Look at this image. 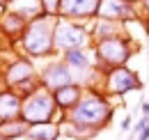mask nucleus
<instances>
[{"instance_id": "1", "label": "nucleus", "mask_w": 149, "mask_h": 140, "mask_svg": "<svg viewBox=\"0 0 149 140\" xmlns=\"http://www.w3.org/2000/svg\"><path fill=\"white\" fill-rule=\"evenodd\" d=\"M112 117H115V106L110 104L108 94H103L99 90H85V94L78 101V106L64 115L67 122L78 124V126H83L85 131H90L94 136L99 131L108 129Z\"/></svg>"}, {"instance_id": "22", "label": "nucleus", "mask_w": 149, "mask_h": 140, "mask_svg": "<svg viewBox=\"0 0 149 140\" xmlns=\"http://www.w3.org/2000/svg\"><path fill=\"white\" fill-rule=\"evenodd\" d=\"M7 9H9V2H7V0H0V14L7 12Z\"/></svg>"}, {"instance_id": "15", "label": "nucleus", "mask_w": 149, "mask_h": 140, "mask_svg": "<svg viewBox=\"0 0 149 140\" xmlns=\"http://www.w3.org/2000/svg\"><path fill=\"white\" fill-rule=\"evenodd\" d=\"M62 136V126L57 122H44V124H32L25 133L28 140H57Z\"/></svg>"}, {"instance_id": "25", "label": "nucleus", "mask_w": 149, "mask_h": 140, "mask_svg": "<svg viewBox=\"0 0 149 140\" xmlns=\"http://www.w3.org/2000/svg\"><path fill=\"white\" fill-rule=\"evenodd\" d=\"M7 2H9V5H14V2H16V0H7Z\"/></svg>"}, {"instance_id": "13", "label": "nucleus", "mask_w": 149, "mask_h": 140, "mask_svg": "<svg viewBox=\"0 0 149 140\" xmlns=\"http://www.w3.org/2000/svg\"><path fill=\"white\" fill-rule=\"evenodd\" d=\"M83 94H85V88L83 85H78V83H71V85H64V88H60L53 92V99H55V106L60 113H69V110H74L78 101L83 99Z\"/></svg>"}, {"instance_id": "23", "label": "nucleus", "mask_w": 149, "mask_h": 140, "mask_svg": "<svg viewBox=\"0 0 149 140\" xmlns=\"http://www.w3.org/2000/svg\"><path fill=\"white\" fill-rule=\"evenodd\" d=\"M142 28H145V35L149 37V18H145V21H142Z\"/></svg>"}, {"instance_id": "3", "label": "nucleus", "mask_w": 149, "mask_h": 140, "mask_svg": "<svg viewBox=\"0 0 149 140\" xmlns=\"http://www.w3.org/2000/svg\"><path fill=\"white\" fill-rule=\"evenodd\" d=\"M92 51L96 57V69L106 76L108 71L117 69V67H126V62L138 51V41L131 35H122L92 44Z\"/></svg>"}, {"instance_id": "8", "label": "nucleus", "mask_w": 149, "mask_h": 140, "mask_svg": "<svg viewBox=\"0 0 149 140\" xmlns=\"http://www.w3.org/2000/svg\"><path fill=\"white\" fill-rule=\"evenodd\" d=\"M96 18L129 25L135 21H142V12H140V5H133L129 0H101Z\"/></svg>"}, {"instance_id": "2", "label": "nucleus", "mask_w": 149, "mask_h": 140, "mask_svg": "<svg viewBox=\"0 0 149 140\" xmlns=\"http://www.w3.org/2000/svg\"><path fill=\"white\" fill-rule=\"evenodd\" d=\"M55 21L53 16H41L32 18L21 37L19 46L25 57L30 60H53L57 57L55 51Z\"/></svg>"}, {"instance_id": "16", "label": "nucleus", "mask_w": 149, "mask_h": 140, "mask_svg": "<svg viewBox=\"0 0 149 140\" xmlns=\"http://www.w3.org/2000/svg\"><path fill=\"white\" fill-rule=\"evenodd\" d=\"M30 124L25 120H14V122H2L0 124V136L2 140H16V138H25Z\"/></svg>"}, {"instance_id": "9", "label": "nucleus", "mask_w": 149, "mask_h": 140, "mask_svg": "<svg viewBox=\"0 0 149 140\" xmlns=\"http://www.w3.org/2000/svg\"><path fill=\"white\" fill-rule=\"evenodd\" d=\"M39 80H41V85L48 90V92H55V90L64 88V85L76 83L74 71L62 62L60 55L53 57V60H46V64L39 69Z\"/></svg>"}, {"instance_id": "18", "label": "nucleus", "mask_w": 149, "mask_h": 140, "mask_svg": "<svg viewBox=\"0 0 149 140\" xmlns=\"http://www.w3.org/2000/svg\"><path fill=\"white\" fill-rule=\"evenodd\" d=\"M39 2H41V14L57 18V14H60V2L62 0H39Z\"/></svg>"}, {"instance_id": "10", "label": "nucleus", "mask_w": 149, "mask_h": 140, "mask_svg": "<svg viewBox=\"0 0 149 140\" xmlns=\"http://www.w3.org/2000/svg\"><path fill=\"white\" fill-rule=\"evenodd\" d=\"M101 0H62L57 18H69L78 23H92L99 14Z\"/></svg>"}, {"instance_id": "26", "label": "nucleus", "mask_w": 149, "mask_h": 140, "mask_svg": "<svg viewBox=\"0 0 149 140\" xmlns=\"http://www.w3.org/2000/svg\"><path fill=\"white\" fill-rule=\"evenodd\" d=\"M147 62H149V57H147ZM147 74H149V71H147Z\"/></svg>"}, {"instance_id": "4", "label": "nucleus", "mask_w": 149, "mask_h": 140, "mask_svg": "<svg viewBox=\"0 0 149 140\" xmlns=\"http://www.w3.org/2000/svg\"><path fill=\"white\" fill-rule=\"evenodd\" d=\"M21 120L30 124H44V122H62L64 120V113H60L53 99V92H48L46 88L37 90L35 94L30 97H23V115Z\"/></svg>"}, {"instance_id": "19", "label": "nucleus", "mask_w": 149, "mask_h": 140, "mask_svg": "<svg viewBox=\"0 0 149 140\" xmlns=\"http://www.w3.org/2000/svg\"><path fill=\"white\" fill-rule=\"evenodd\" d=\"M119 129H122V133L133 131V117H131V115H124V120L119 122Z\"/></svg>"}, {"instance_id": "6", "label": "nucleus", "mask_w": 149, "mask_h": 140, "mask_svg": "<svg viewBox=\"0 0 149 140\" xmlns=\"http://www.w3.org/2000/svg\"><path fill=\"white\" fill-rule=\"evenodd\" d=\"M39 78V71L35 69V62L25 55L12 57L5 67H2V85L9 90H19L32 80Z\"/></svg>"}, {"instance_id": "5", "label": "nucleus", "mask_w": 149, "mask_h": 140, "mask_svg": "<svg viewBox=\"0 0 149 140\" xmlns=\"http://www.w3.org/2000/svg\"><path fill=\"white\" fill-rule=\"evenodd\" d=\"M92 32L90 23H78L69 18H57L55 21V51L57 55L76 48H92Z\"/></svg>"}, {"instance_id": "12", "label": "nucleus", "mask_w": 149, "mask_h": 140, "mask_svg": "<svg viewBox=\"0 0 149 140\" xmlns=\"http://www.w3.org/2000/svg\"><path fill=\"white\" fill-rule=\"evenodd\" d=\"M28 23L30 21H25V18L16 14L14 9H7V12H2L0 14V32L5 35V39L9 41V44H19L23 32H25V28H28Z\"/></svg>"}, {"instance_id": "20", "label": "nucleus", "mask_w": 149, "mask_h": 140, "mask_svg": "<svg viewBox=\"0 0 149 140\" xmlns=\"http://www.w3.org/2000/svg\"><path fill=\"white\" fill-rule=\"evenodd\" d=\"M140 113H142V117H149V101L147 99L140 101Z\"/></svg>"}, {"instance_id": "21", "label": "nucleus", "mask_w": 149, "mask_h": 140, "mask_svg": "<svg viewBox=\"0 0 149 140\" xmlns=\"http://www.w3.org/2000/svg\"><path fill=\"white\" fill-rule=\"evenodd\" d=\"M140 12H142V18H149V0L140 2Z\"/></svg>"}, {"instance_id": "27", "label": "nucleus", "mask_w": 149, "mask_h": 140, "mask_svg": "<svg viewBox=\"0 0 149 140\" xmlns=\"http://www.w3.org/2000/svg\"><path fill=\"white\" fill-rule=\"evenodd\" d=\"M0 140H2V136H0Z\"/></svg>"}, {"instance_id": "11", "label": "nucleus", "mask_w": 149, "mask_h": 140, "mask_svg": "<svg viewBox=\"0 0 149 140\" xmlns=\"http://www.w3.org/2000/svg\"><path fill=\"white\" fill-rule=\"evenodd\" d=\"M23 115V97L16 90L2 88L0 90V124L21 120Z\"/></svg>"}, {"instance_id": "24", "label": "nucleus", "mask_w": 149, "mask_h": 140, "mask_svg": "<svg viewBox=\"0 0 149 140\" xmlns=\"http://www.w3.org/2000/svg\"><path fill=\"white\" fill-rule=\"evenodd\" d=\"M129 2H133V5H140V2H142V0H129Z\"/></svg>"}, {"instance_id": "7", "label": "nucleus", "mask_w": 149, "mask_h": 140, "mask_svg": "<svg viewBox=\"0 0 149 140\" xmlns=\"http://www.w3.org/2000/svg\"><path fill=\"white\" fill-rule=\"evenodd\" d=\"M135 90H142V78L129 67H117L103 78V94L108 97H124Z\"/></svg>"}, {"instance_id": "17", "label": "nucleus", "mask_w": 149, "mask_h": 140, "mask_svg": "<svg viewBox=\"0 0 149 140\" xmlns=\"http://www.w3.org/2000/svg\"><path fill=\"white\" fill-rule=\"evenodd\" d=\"M9 9L21 14L25 21H32V18L41 16V2L39 0H16L14 5H9Z\"/></svg>"}, {"instance_id": "14", "label": "nucleus", "mask_w": 149, "mask_h": 140, "mask_svg": "<svg viewBox=\"0 0 149 140\" xmlns=\"http://www.w3.org/2000/svg\"><path fill=\"white\" fill-rule=\"evenodd\" d=\"M90 32H92V41H103V39H112V37L129 35L124 23H115V21H103V18H94L90 23Z\"/></svg>"}]
</instances>
